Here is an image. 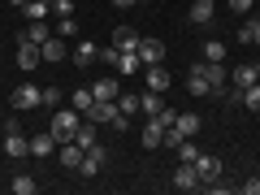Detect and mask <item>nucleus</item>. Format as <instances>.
<instances>
[{"mask_svg":"<svg viewBox=\"0 0 260 195\" xmlns=\"http://www.w3.org/2000/svg\"><path fill=\"white\" fill-rule=\"evenodd\" d=\"M78 126H83V113L70 104V109L52 113V126H48V130H52V139H56V143H65V139H74V135H78Z\"/></svg>","mask_w":260,"mask_h":195,"instance_id":"1","label":"nucleus"},{"mask_svg":"<svg viewBox=\"0 0 260 195\" xmlns=\"http://www.w3.org/2000/svg\"><path fill=\"white\" fill-rule=\"evenodd\" d=\"M9 109H13V113H35V109H44V87H35V83H22V87H13V95H9Z\"/></svg>","mask_w":260,"mask_h":195,"instance_id":"2","label":"nucleus"},{"mask_svg":"<svg viewBox=\"0 0 260 195\" xmlns=\"http://www.w3.org/2000/svg\"><path fill=\"white\" fill-rule=\"evenodd\" d=\"M195 70L208 78L213 95H225V87H230V70H225V61H195Z\"/></svg>","mask_w":260,"mask_h":195,"instance_id":"3","label":"nucleus"},{"mask_svg":"<svg viewBox=\"0 0 260 195\" xmlns=\"http://www.w3.org/2000/svg\"><path fill=\"white\" fill-rule=\"evenodd\" d=\"M70 61H74L78 70H87V65L100 61V48H95L91 39H74V48H70Z\"/></svg>","mask_w":260,"mask_h":195,"instance_id":"4","label":"nucleus"},{"mask_svg":"<svg viewBox=\"0 0 260 195\" xmlns=\"http://www.w3.org/2000/svg\"><path fill=\"white\" fill-rule=\"evenodd\" d=\"M135 52H139L143 65H165V44H160V39H152V35H143Z\"/></svg>","mask_w":260,"mask_h":195,"instance_id":"5","label":"nucleus"},{"mask_svg":"<svg viewBox=\"0 0 260 195\" xmlns=\"http://www.w3.org/2000/svg\"><path fill=\"white\" fill-rule=\"evenodd\" d=\"M18 65L26 70V74L35 70V65H44V52H39V44H30L26 35H18Z\"/></svg>","mask_w":260,"mask_h":195,"instance_id":"6","label":"nucleus"},{"mask_svg":"<svg viewBox=\"0 0 260 195\" xmlns=\"http://www.w3.org/2000/svg\"><path fill=\"white\" fill-rule=\"evenodd\" d=\"M139 30H135V26H113V35H109V44L113 48H117V52H135V48H139Z\"/></svg>","mask_w":260,"mask_h":195,"instance_id":"7","label":"nucleus"},{"mask_svg":"<svg viewBox=\"0 0 260 195\" xmlns=\"http://www.w3.org/2000/svg\"><path fill=\"white\" fill-rule=\"evenodd\" d=\"M169 182H174L178 191H200V174H195V165H186V160H178V169L169 174Z\"/></svg>","mask_w":260,"mask_h":195,"instance_id":"8","label":"nucleus"},{"mask_svg":"<svg viewBox=\"0 0 260 195\" xmlns=\"http://www.w3.org/2000/svg\"><path fill=\"white\" fill-rule=\"evenodd\" d=\"M195 174H200V182H217L221 178V156H195Z\"/></svg>","mask_w":260,"mask_h":195,"instance_id":"9","label":"nucleus"},{"mask_svg":"<svg viewBox=\"0 0 260 195\" xmlns=\"http://www.w3.org/2000/svg\"><path fill=\"white\" fill-rule=\"evenodd\" d=\"M251 83H260V65H234V74H230L234 91H247Z\"/></svg>","mask_w":260,"mask_h":195,"instance_id":"10","label":"nucleus"},{"mask_svg":"<svg viewBox=\"0 0 260 195\" xmlns=\"http://www.w3.org/2000/svg\"><path fill=\"white\" fill-rule=\"evenodd\" d=\"M143 83H148V91L165 95V91H169V74H165V65H143Z\"/></svg>","mask_w":260,"mask_h":195,"instance_id":"11","label":"nucleus"},{"mask_svg":"<svg viewBox=\"0 0 260 195\" xmlns=\"http://www.w3.org/2000/svg\"><path fill=\"white\" fill-rule=\"evenodd\" d=\"M113 117H117V100H95L87 113V121H95V126H113Z\"/></svg>","mask_w":260,"mask_h":195,"instance_id":"12","label":"nucleus"},{"mask_svg":"<svg viewBox=\"0 0 260 195\" xmlns=\"http://www.w3.org/2000/svg\"><path fill=\"white\" fill-rule=\"evenodd\" d=\"M104 160H109V152L95 143V148H87V152H83V165H78V174H100Z\"/></svg>","mask_w":260,"mask_h":195,"instance_id":"13","label":"nucleus"},{"mask_svg":"<svg viewBox=\"0 0 260 195\" xmlns=\"http://www.w3.org/2000/svg\"><path fill=\"white\" fill-rule=\"evenodd\" d=\"M186 18H191L195 26H208V22L217 18V0H195V5H191V13H186Z\"/></svg>","mask_w":260,"mask_h":195,"instance_id":"14","label":"nucleus"},{"mask_svg":"<svg viewBox=\"0 0 260 195\" xmlns=\"http://www.w3.org/2000/svg\"><path fill=\"white\" fill-rule=\"evenodd\" d=\"M160 139H165V126H160L156 117H148L143 130H139V143H143V148H160Z\"/></svg>","mask_w":260,"mask_h":195,"instance_id":"15","label":"nucleus"},{"mask_svg":"<svg viewBox=\"0 0 260 195\" xmlns=\"http://www.w3.org/2000/svg\"><path fill=\"white\" fill-rule=\"evenodd\" d=\"M39 52H44V61H48V65H56L61 56H70V48H65V39H61V35H52V39H44V44H39Z\"/></svg>","mask_w":260,"mask_h":195,"instance_id":"16","label":"nucleus"},{"mask_svg":"<svg viewBox=\"0 0 260 195\" xmlns=\"http://www.w3.org/2000/svg\"><path fill=\"white\" fill-rule=\"evenodd\" d=\"M56 148H61V143L52 139V130H44V135H30V156H52Z\"/></svg>","mask_w":260,"mask_h":195,"instance_id":"17","label":"nucleus"},{"mask_svg":"<svg viewBox=\"0 0 260 195\" xmlns=\"http://www.w3.org/2000/svg\"><path fill=\"white\" fill-rule=\"evenodd\" d=\"M117 74H121V78H135V74H143V61H139V52H121V56H117Z\"/></svg>","mask_w":260,"mask_h":195,"instance_id":"18","label":"nucleus"},{"mask_svg":"<svg viewBox=\"0 0 260 195\" xmlns=\"http://www.w3.org/2000/svg\"><path fill=\"white\" fill-rule=\"evenodd\" d=\"M117 91H121V83H117V78H95V87H91V95H95V100H117Z\"/></svg>","mask_w":260,"mask_h":195,"instance_id":"19","label":"nucleus"},{"mask_svg":"<svg viewBox=\"0 0 260 195\" xmlns=\"http://www.w3.org/2000/svg\"><path fill=\"white\" fill-rule=\"evenodd\" d=\"M61 165H65V169H78V165H83V148H78L74 139L61 143Z\"/></svg>","mask_w":260,"mask_h":195,"instance_id":"20","label":"nucleus"},{"mask_svg":"<svg viewBox=\"0 0 260 195\" xmlns=\"http://www.w3.org/2000/svg\"><path fill=\"white\" fill-rule=\"evenodd\" d=\"M186 91H191V95H213V87H208V78L200 74L195 65H191V74H186Z\"/></svg>","mask_w":260,"mask_h":195,"instance_id":"21","label":"nucleus"},{"mask_svg":"<svg viewBox=\"0 0 260 195\" xmlns=\"http://www.w3.org/2000/svg\"><path fill=\"white\" fill-rule=\"evenodd\" d=\"M22 35H26V39H30V44H44V39H52V35H56V30H52V26H48V22H26V30H22Z\"/></svg>","mask_w":260,"mask_h":195,"instance_id":"22","label":"nucleus"},{"mask_svg":"<svg viewBox=\"0 0 260 195\" xmlns=\"http://www.w3.org/2000/svg\"><path fill=\"white\" fill-rule=\"evenodd\" d=\"M52 0H26V22H48Z\"/></svg>","mask_w":260,"mask_h":195,"instance_id":"23","label":"nucleus"},{"mask_svg":"<svg viewBox=\"0 0 260 195\" xmlns=\"http://www.w3.org/2000/svg\"><path fill=\"white\" fill-rule=\"evenodd\" d=\"M160 109H165V100H160L156 91H143V95H139V113H143V117H156Z\"/></svg>","mask_w":260,"mask_h":195,"instance_id":"24","label":"nucleus"},{"mask_svg":"<svg viewBox=\"0 0 260 195\" xmlns=\"http://www.w3.org/2000/svg\"><path fill=\"white\" fill-rule=\"evenodd\" d=\"M178 130H182L186 139H195V135H200V113H178V121H174Z\"/></svg>","mask_w":260,"mask_h":195,"instance_id":"25","label":"nucleus"},{"mask_svg":"<svg viewBox=\"0 0 260 195\" xmlns=\"http://www.w3.org/2000/svg\"><path fill=\"white\" fill-rule=\"evenodd\" d=\"M70 104H74V109H78V113H83V117H87V113H91V104H95V95H91V87H78V91L70 95Z\"/></svg>","mask_w":260,"mask_h":195,"instance_id":"26","label":"nucleus"},{"mask_svg":"<svg viewBox=\"0 0 260 195\" xmlns=\"http://www.w3.org/2000/svg\"><path fill=\"white\" fill-rule=\"evenodd\" d=\"M9 191H13V195H35V191H39V182H35L30 174H18V178L9 182Z\"/></svg>","mask_w":260,"mask_h":195,"instance_id":"27","label":"nucleus"},{"mask_svg":"<svg viewBox=\"0 0 260 195\" xmlns=\"http://www.w3.org/2000/svg\"><path fill=\"white\" fill-rule=\"evenodd\" d=\"M117 113L135 117V113H139V95H135V91H117Z\"/></svg>","mask_w":260,"mask_h":195,"instance_id":"28","label":"nucleus"},{"mask_svg":"<svg viewBox=\"0 0 260 195\" xmlns=\"http://www.w3.org/2000/svg\"><path fill=\"white\" fill-rule=\"evenodd\" d=\"M74 143H78V148H95V143H100V139H95V121H91V126H87V121H83V126H78V135H74Z\"/></svg>","mask_w":260,"mask_h":195,"instance_id":"29","label":"nucleus"},{"mask_svg":"<svg viewBox=\"0 0 260 195\" xmlns=\"http://www.w3.org/2000/svg\"><path fill=\"white\" fill-rule=\"evenodd\" d=\"M56 35L61 39H78V22L74 18H56Z\"/></svg>","mask_w":260,"mask_h":195,"instance_id":"30","label":"nucleus"},{"mask_svg":"<svg viewBox=\"0 0 260 195\" xmlns=\"http://www.w3.org/2000/svg\"><path fill=\"white\" fill-rule=\"evenodd\" d=\"M204 61H225V44L221 39H208L204 44Z\"/></svg>","mask_w":260,"mask_h":195,"instance_id":"31","label":"nucleus"},{"mask_svg":"<svg viewBox=\"0 0 260 195\" xmlns=\"http://www.w3.org/2000/svg\"><path fill=\"white\" fill-rule=\"evenodd\" d=\"M174 152H178V160H186V165H195V156H200V148H195L191 139H182V143H178Z\"/></svg>","mask_w":260,"mask_h":195,"instance_id":"32","label":"nucleus"},{"mask_svg":"<svg viewBox=\"0 0 260 195\" xmlns=\"http://www.w3.org/2000/svg\"><path fill=\"white\" fill-rule=\"evenodd\" d=\"M52 13L56 18H74V0H52Z\"/></svg>","mask_w":260,"mask_h":195,"instance_id":"33","label":"nucleus"},{"mask_svg":"<svg viewBox=\"0 0 260 195\" xmlns=\"http://www.w3.org/2000/svg\"><path fill=\"white\" fill-rule=\"evenodd\" d=\"M117 56H121V52H117L113 44H109V48H100V61H104V65H113V70H117Z\"/></svg>","mask_w":260,"mask_h":195,"instance_id":"34","label":"nucleus"},{"mask_svg":"<svg viewBox=\"0 0 260 195\" xmlns=\"http://www.w3.org/2000/svg\"><path fill=\"white\" fill-rule=\"evenodd\" d=\"M56 104H61V91L56 87H44V109H56Z\"/></svg>","mask_w":260,"mask_h":195,"instance_id":"35","label":"nucleus"},{"mask_svg":"<svg viewBox=\"0 0 260 195\" xmlns=\"http://www.w3.org/2000/svg\"><path fill=\"white\" fill-rule=\"evenodd\" d=\"M230 9L234 13H251V9H256V0H230Z\"/></svg>","mask_w":260,"mask_h":195,"instance_id":"36","label":"nucleus"},{"mask_svg":"<svg viewBox=\"0 0 260 195\" xmlns=\"http://www.w3.org/2000/svg\"><path fill=\"white\" fill-rule=\"evenodd\" d=\"M156 121H160V126H174L178 113H174V109H160V113H156Z\"/></svg>","mask_w":260,"mask_h":195,"instance_id":"37","label":"nucleus"},{"mask_svg":"<svg viewBox=\"0 0 260 195\" xmlns=\"http://www.w3.org/2000/svg\"><path fill=\"white\" fill-rule=\"evenodd\" d=\"M113 9H135V5H148V0H109Z\"/></svg>","mask_w":260,"mask_h":195,"instance_id":"38","label":"nucleus"},{"mask_svg":"<svg viewBox=\"0 0 260 195\" xmlns=\"http://www.w3.org/2000/svg\"><path fill=\"white\" fill-rule=\"evenodd\" d=\"M243 195H260V178H247L243 182Z\"/></svg>","mask_w":260,"mask_h":195,"instance_id":"39","label":"nucleus"},{"mask_svg":"<svg viewBox=\"0 0 260 195\" xmlns=\"http://www.w3.org/2000/svg\"><path fill=\"white\" fill-rule=\"evenodd\" d=\"M251 44L260 48V22H251Z\"/></svg>","mask_w":260,"mask_h":195,"instance_id":"40","label":"nucleus"},{"mask_svg":"<svg viewBox=\"0 0 260 195\" xmlns=\"http://www.w3.org/2000/svg\"><path fill=\"white\" fill-rule=\"evenodd\" d=\"M251 22H260V5H256V9H251Z\"/></svg>","mask_w":260,"mask_h":195,"instance_id":"41","label":"nucleus"},{"mask_svg":"<svg viewBox=\"0 0 260 195\" xmlns=\"http://www.w3.org/2000/svg\"><path fill=\"white\" fill-rule=\"evenodd\" d=\"M9 5H18V9H26V0H9Z\"/></svg>","mask_w":260,"mask_h":195,"instance_id":"42","label":"nucleus"},{"mask_svg":"<svg viewBox=\"0 0 260 195\" xmlns=\"http://www.w3.org/2000/svg\"><path fill=\"white\" fill-rule=\"evenodd\" d=\"M0 130H5V113H0Z\"/></svg>","mask_w":260,"mask_h":195,"instance_id":"43","label":"nucleus"},{"mask_svg":"<svg viewBox=\"0 0 260 195\" xmlns=\"http://www.w3.org/2000/svg\"><path fill=\"white\" fill-rule=\"evenodd\" d=\"M256 5H260V0H256Z\"/></svg>","mask_w":260,"mask_h":195,"instance_id":"44","label":"nucleus"}]
</instances>
